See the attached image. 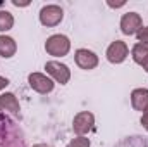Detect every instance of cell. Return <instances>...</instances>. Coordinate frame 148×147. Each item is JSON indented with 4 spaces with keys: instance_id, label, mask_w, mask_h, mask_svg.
<instances>
[{
    "instance_id": "obj_9",
    "label": "cell",
    "mask_w": 148,
    "mask_h": 147,
    "mask_svg": "<svg viewBox=\"0 0 148 147\" xmlns=\"http://www.w3.org/2000/svg\"><path fill=\"white\" fill-rule=\"evenodd\" d=\"M127 45L121 40H115L112 42L107 49V59L110 61L112 64H121L126 57H127Z\"/></svg>"
},
{
    "instance_id": "obj_6",
    "label": "cell",
    "mask_w": 148,
    "mask_h": 147,
    "mask_svg": "<svg viewBox=\"0 0 148 147\" xmlns=\"http://www.w3.org/2000/svg\"><path fill=\"white\" fill-rule=\"evenodd\" d=\"M141 28H143V21H141V16L140 14L127 12V14L122 16V19H121V31L124 35H134Z\"/></svg>"
},
{
    "instance_id": "obj_22",
    "label": "cell",
    "mask_w": 148,
    "mask_h": 147,
    "mask_svg": "<svg viewBox=\"0 0 148 147\" xmlns=\"http://www.w3.org/2000/svg\"><path fill=\"white\" fill-rule=\"evenodd\" d=\"M2 5H3V3H2V2H0V7H2Z\"/></svg>"
},
{
    "instance_id": "obj_13",
    "label": "cell",
    "mask_w": 148,
    "mask_h": 147,
    "mask_svg": "<svg viewBox=\"0 0 148 147\" xmlns=\"http://www.w3.org/2000/svg\"><path fill=\"white\" fill-rule=\"evenodd\" d=\"M133 59H134V62H138V64L143 66L148 61V45H145V43H136L133 47Z\"/></svg>"
},
{
    "instance_id": "obj_23",
    "label": "cell",
    "mask_w": 148,
    "mask_h": 147,
    "mask_svg": "<svg viewBox=\"0 0 148 147\" xmlns=\"http://www.w3.org/2000/svg\"><path fill=\"white\" fill-rule=\"evenodd\" d=\"M0 111H2V104H0Z\"/></svg>"
},
{
    "instance_id": "obj_16",
    "label": "cell",
    "mask_w": 148,
    "mask_h": 147,
    "mask_svg": "<svg viewBox=\"0 0 148 147\" xmlns=\"http://www.w3.org/2000/svg\"><path fill=\"white\" fill-rule=\"evenodd\" d=\"M136 37H138V42H140V43L148 45V26H143V28L136 33Z\"/></svg>"
},
{
    "instance_id": "obj_18",
    "label": "cell",
    "mask_w": 148,
    "mask_h": 147,
    "mask_svg": "<svg viewBox=\"0 0 148 147\" xmlns=\"http://www.w3.org/2000/svg\"><path fill=\"white\" fill-rule=\"evenodd\" d=\"M7 85H9V80H7V78H3V76H0V90H3Z\"/></svg>"
},
{
    "instance_id": "obj_8",
    "label": "cell",
    "mask_w": 148,
    "mask_h": 147,
    "mask_svg": "<svg viewBox=\"0 0 148 147\" xmlns=\"http://www.w3.org/2000/svg\"><path fill=\"white\" fill-rule=\"evenodd\" d=\"M76 64L81 68V69H86V71H90V69H95L97 66H98V55L95 54V52H91V50H88V49H79V50H76Z\"/></svg>"
},
{
    "instance_id": "obj_3",
    "label": "cell",
    "mask_w": 148,
    "mask_h": 147,
    "mask_svg": "<svg viewBox=\"0 0 148 147\" xmlns=\"http://www.w3.org/2000/svg\"><path fill=\"white\" fill-rule=\"evenodd\" d=\"M62 17H64V10L59 5H45L40 10V23L48 28L57 26L62 21Z\"/></svg>"
},
{
    "instance_id": "obj_17",
    "label": "cell",
    "mask_w": 148,
    "mask_h": 147,
    "mask_svg": "<svg viewBox=\"0 0 148 147\" xmlns=\"http://www.w3.org/2000/svg\"><path fill=\"white\" fill-rule=\"evenodd\" d=\"M141 125H143V128L148 132V107L143 111V116H141Z\"/></svg>"
},
{
    "instance_id": "obj_10",
    "label": "cell",
    "mask_w": 148,
    "mask_h": 147,
    "mask_svg": "<svg viewBox=\"0 0 148 147\" xmlns=\"http://www.w3.org/2000/svg\"><path fill=\"white\" fill-rule=\"evenodd\" d=\"M131 104L136 111H145L148 107V88H136L131 94Z\"/></svg>"
},
{
    "instance_id": "obj_19",
    "label": "cell",
    "mask_w": 148,
    "mask_h": 147,
    "mask_svg": "<svg viewBox=\"0 0 148 147\" xmlns=\"http://www.w3.org/2000/svg\"><path fill=\"white\" fill-rule=\"evenodd\" d=\"M12 3H14L16 7H23V5H28L29 2H17V0H12Z\"/></svg>"
},
{
    "instance_id": "obj_4",
    "label": "cell",
    "mask_w": 148,
    "mask_h": 147,
    "mask_svg": "<svg viewBox=\"0 0 148 147\" xmlns=\"http://www.w3.org/2000/svg\"><path fill=\"white\" fill-rule=\"evenodd\" d=\"M95 125V116L90 112V111H81L74 116V121H73V130L79 135L83 137L84 133H88Z\"/></svg>"
},
{
    "instance_id": "obj_21",
    "label": "cell",
    "mask_w": 148,
    "mask_h": 147,
    "mask_svg": "<svg viewBox=\"0 0 148 147\" xmlns=\"http://www.w3.org/2000/svg\"><path fill=\"white\" fill-rule=\"evenodd\" d=\"M143 69H145V71H147V73H148V61H147V62H145V64H143Z\"/></svg>"
},
{
    "instance_id": "obj_5",
    "label": "cell",
    "mask_w": 148,
    "mask_h": 147,
    "mask_svg": "<svg viewBox=\"0 0 148 147\" xmlns=\"http://www.w3.org/2000/svg\"><path fill=\"white\" fill-rule=\"evenodd\" d=\"M45 69H47V73L50 74L57 83H60V85H66L69 81V78H71V69L66 64H60L57 61H48L45 64Z\"/></svg>"
},
{
    "instance_id": "obj_1",
    "label": "cell",
    "mask_w": 148,
    "mask_h": 147,
    "mask_svg": "<svg viewBox=\"0 0 148 147\" xmlns=\"http://www.w3.org/2000/svg\"><path fill=\"white\" fill-rule=\"evenodd\" d=\"M0 147H26L23 130L5 114H0Z\"/></svg>"
},
{
    "instance_id": "obj_7",
    "label": "cell",
    "mask_w": 148,
    "mask_h": 147,
    "mask_svg": "<svg viewBox=\"0 0 148 147\" xmlns=\"http://www.w3.org/2000/svg\"><path fill=\"white\" fill-rule=\"evenodd\" d=\"M28 83L38 94H50L53 90V81L41 73H31L28 76Z\"/></svg>"
},
{
    "instance_id": "obj_2",
    "label": "cell",
    "mask_w": 148,
    "mask_h": 147,
    "mask_svg": "<svg viewBox=\"0 0 148 147\" xmlns=\"http://www.w3.org/2000/svg\"><path fill=\"white\" fill-rule=\"evenodd\" d=\"M45 50L53 57H64L71 50V42L66 35H52L45 42Z\"/></svg>"
},
{
    "instance_id": "obj_14",
    "label": "cell",
    "mask_w": 148,
    "mask_h": 147,
    "mask_svg": "<svg viewBox=\"0 0 148 147\" xmlns=\"http://www.w3.org/2000/svg\"><path fill=\"white\" fill-rule=\"evenodd\" d=\"M14 26V17L9 10H0V31H9Z\"/></svg>"
},
{
    "instance_id": "obj_12",
    "label": "cell",
    "mask_w": 148,
    "mask_h": 147,
    "mask_svg": "<svg viewBox=\"0 0 148 147\" xmlns=\"http://www.w3.org/2000/svg\"><path fill=\"white\" fill-rule=\"evenodd\" d=\"M0 104H2V109L5 111H10L12 114H19V102L16 99L14 94H3L0 95Z\"/></svg>"
},
{
    "instance_id": "obj_20",
    "label": "cell",
    "mask_w": 148,
    "mask_h": 147,
    "mask_svg": "<svg viewBox=\"0 0 148 147\" xmlns=\"http://www.w3.org/2000/svg\"><path fill=\"white\" fill-rule=\"evenodd\" d=\"M33 147H52V146H48V144H36V146H33Z\"/></svg>"
},
{
    "instance_id": "obj_11",
    "label": "cell",
    "mask_w": 148,
    "mask_h": 147,
    "mask_svg": "<svg viewBox=\"0 0 148 147\" xmlns=\"http://www.w3.org/2000/svg\"><path fill=\"white\" fill-rule=\"evenodd\" d=\"M16 50H17V45H16L14 38L7 37V35H0V55L2 57L9 59L16 54Z\"/></svg>"
},
{
    "instance_id": "obj_15",
    "label": "cell",
    "mask_w": 148,
    "mask_h": 147,
    "mask_svg": "<svg viewBox=\"0 0 148 147\" xmlns=\"http://www.w3.org/2000/svg\"><path fill=\"white\" fill-rule=\"evenodd\" d=\"M67 147H90V139H86V137H76L73 139Z\"/></svg>"
}]
</instances>
